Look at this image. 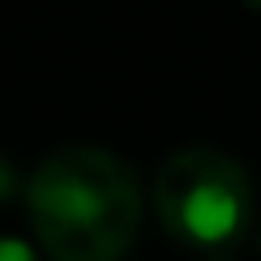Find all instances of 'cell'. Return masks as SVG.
Wrapping results in <instances>:
<instances>
[{
    "mask_svg": "<svg viewBox=\"0 0 261 261\" xmlns=\"http://www.w3.org/2000/svg\"><path fill=\"white\" fill-rule=\"evenodd\" d=\"M33 237L49 261H118L139 232L135 171L102 147L45 155L24 188Z\"/></svg>",
    "mask_w": 261,
    "mask_h": 261,
    "instance_id": "obj_1",
    "label": "cell"
},
{
    "mask_svg": "<svg viewBox=\"0 0 261 261\" xmlns=\"http://www.w3.org/2000/svg\"><path fill=\"white\" fill-rule=\"evenodd\" d=\"M155 212L163 228L204 253H228L257 220L249 171L216 147L175 151L155 179Z\"/></svg>",
    "mask_w": 261,
    "mask_h": 261,
    "instance_id": "obj_2",
    "label": "cell"
},
{
    "mask_svg": "<svg viewBox=\"0 0 261 261\" xmlns=\"http://www.w3.org/2000/svg\"><path fill=\"white\" fill-rule=\"evenodd\" d=\"M0 261H41L33 253V245L16 241V237H0Z\"/></svg>",
    "mask_w": 261,
    "mask_h": 261,
    "instance_id": "obj_3",
    "label": "cell"
},
{
    "mask_svg": "<svg viewBox=\"0 0 261 261\" xmlns=\"http://www.w3.org/2000/svg\"><path fill=\"white\" fill-rule=\"evenodd\" d=\"M12 192H16V167H12L8 159H0V204H4Z\"/></svg>",
    "mask_w": 261,
    "mask_h": 261,
    "instance_id": "obj_4",
    "label": "cell"
},
{
    "mask_svg": "<svg viewBox=\"0 0 261 261\" xmlns=\"http://www.w3.org/2000/svg\"><path fill=\"white\" fill-rule=\"evenodd\" d=\"M245 8H253V12H261V0H241Z\"/></svg>",
    "mask_w": 261,
    "mask_h": 261,
    "instance_id": "obj_5",
    "label": "cell"
},
{
    "mask_svg": "<svg viewBox=\"0 0 261 261\" xmlns=\"http://www.w3.org/2000/svg\"><path fill=\"white\" fill-rule=\"evenodd\" d=\"M208 261H232V257H228V253H216V257H208Z\"/></svg>",
    "mask_w": 261,
    "mask_h": 261,
    "instance_id": "obj_6",
    "label": "cell"
},
{
    "mask_svg": "<svg viewBox=\"0 0 261 261\" xmlns=\"http://www.w3.org/2000/svg\"><path fill=\"white\" fill-rule=\"evenodd\" d=\"M257 249H261V228H257Z\"/></svg>",
    "mask_w": 261,
    "mask_h": 261,
    "instance_id": "obj_7",
    "label": "cell"
}]
</instances>
